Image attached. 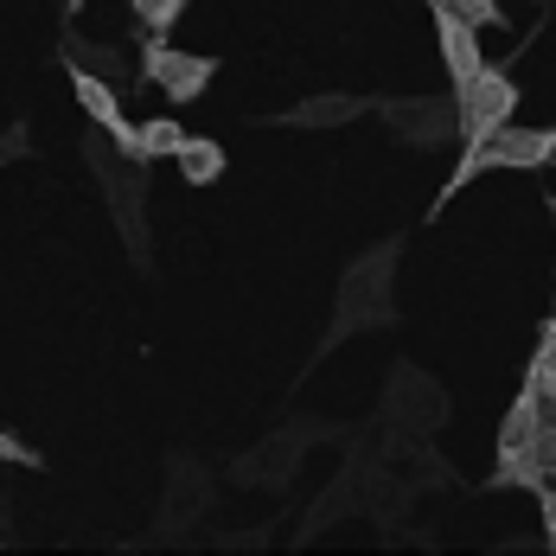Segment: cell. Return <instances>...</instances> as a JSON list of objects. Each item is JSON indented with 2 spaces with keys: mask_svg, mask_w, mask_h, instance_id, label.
<instances>
[{
  "mask_svg": "<svg viewBox=\"0 0 556 556\" xmlns=\"http://www.w3.org/2000/svg\"><path fill=\"white\" fill-rule=\"evenodd\" d=\"M84 161H90V173H97V186L110 192V212H115V230L128 237V256L135 263H148V161L141 154H128V148H115L110 135L97 141H84Z\"/></svg>",
  "mask_w": 556,
  "mask_h": 556,
  "instance_id": "obj_1",
  "label": "cell"
},
{
  "mask_svg": "<svg viewBox=\"0 0 556 556\" xmlns=\"http://www.w3.org/2000/svg\"><path fill=\"white\" fill-rule=\"evenodd\" d=\"M551 161H556V128H511V122H505L500 135H486L480 148H467V154L454 161V173H447V186H442V205L454 192H467L480 173H500V167L531 173V167H551Z\"/></svg>",
  "mask_w": 556,
  "mask_h": 556,
  "instance_id": "obj_2",
  "label": "cell"
},
{
  "mask_svg": "<svg viewBox=\"0 0 556 556\" xmlns=\"http://www.w3.org/2000/svg\"><path fill=\"white\" fill-rule=\"evenodd\" d=\"M454 103H460V154H467V148H480L486 135H500L505 122H511L518 84H511L505 71H493V64H480L473 77L454 84Z\"/></svg>",
  "mask_w": 556,
  "mask_h": 556,
  "instance_id": "obj_3",
  "label": "cell"
},
{
  "mask_svg": "<svg viewBox=\"0 0 556 556\" xmlns=\"http://www.w3.org/2000/svg\"><path fill=\"white\" fill-rule=\"evenodd\" d=\"M218 77V58H199V52H179L167 39H148V58H141V84H154L167 103H192L205 97V84Z\"/></svg>",
  "mask_w": 556,
  "mask_h": 556,
  "instance_id": "obj_4",
  "label": "cell"
},
{
  "mask_svg": "<svg viewBox=\"0 0 556 556\" xmlns=\"http://www.w3.org/2000/svg\"><path fill=\"white\" fill-rule=\"evenodd\" d=\"M390 256H396V243H384V250H371L352 276H345V288H339V333H352V327H378L384 320V281H390Z\"/></svg>",
  "mask_w": 556,
  "mask_h": 556,
  "instance_id": "obj_5",
  "label": "cell"
},
{
  "mask_svg": "<svg viewBox=\"0 0 556 556\" xmlns=\"http://www.w3.org/2000/svg\"><path fill=\"white\" fill-rule=\"evenodd\" d=\"M384 122L416 148H442L460 135V103H454V90L447 97H403V103H384Z\"/></svg>",
  "mask_w": 556,
  "mask_h": 556,
  "instance_id": "obj_6",
  "label": "cell"
},
{
  "mask_svg": "<svg viewBox=\"0 0 556 556\" xmlns=\"http://www.w3.org/2000/svg\"><path fill=\"white\" fill-rule=\"evenodd\" d=\"M429 13H435V46H442V64H447V77L460 84V77H473L486 58H480V33L460 20V13H447V7H435L429 0Z\"/></svg>",
  "mask_w": 556,
  "mask_h": 556,
  "instance_id": "obj_7",
  "label": "cell"
},
{
  "mask_svg": "<svg viewBox=\"0 0 556 556\" xmlns=\"http://www.w3.org/2000/svg\"><path fill=\"white\" fill-rule=\"evenodd\" d=\"M358 115V97H307L301 110L281 115V128H345Z\"/></svg>",
  "mask_w": 556,
  "mask_h": 556,
  "instance_id": "obj_8",
  "label": "cell"
},
{
  "mask_svg": "<svg viewBox=\"0 0 556 556\" xmlns=\"http://www.w3.org/2000/svg\"><path fill=\"white\" fill-rule=\"evenodd\" d=\"M179 173H186V186H218L224 179V148L212 135H186V148H179Z\"/></svg>",
  "mask_w": 556,
  "mask_h": 556,
  "instance_id": "obj_9",
  "label": "cell"
},
{
  "mask_svg": "<svg viewBox=\"0 0 556 556\" xmlns=\"http://www.w3.org/2000/svg\"><path fill=\"white\" fill-rule=\"evenodd\" d=\"M179 148H186V128L173 122V115H154V122H141L135 128V154L154 167V161H179Z\"/></svg>",
  "mask_w": 556,
  "mask_h": 556,
  "instance_id": "obj_10",
  "label": "cell"
},
{
  "mask_svg": "<svg viewBox=\"0 0 556 556\" xmlns=\"http://www.w3.org/2000/svg\"><path fill=\"white\" fill-rule=\"evenodd\" d=\"M128 7H135V20H141V33H148V39H167L173 20L186 13V0H128Z\"/></svg>",
  "mask_w": 556,
  "mask_h": 556,
  "instance_id": "obj_11",
  "label": "cell"
},
{
  "mask_svg": "<svg viewBox=\"0 0 556 556\" xmlns=\"http://www.w3.org/2000/svg\"><path fill=\"white\" fill-rule=\"evenodd\" d=\"M64 52H71V64H90L97 77H122V52H115V46H90V39H64Z\"/></svg>",
  "mask_w": 556,
  "mask_h": 556,
  "instance_id": "obj_12",
  "label": "cell"
},
{
  "mask_svg": "<svg viewBox=\"0 0 556 556\" xmlns=\"http://www.w3.org/2000/svg\"><path fill=\"white\" fill-rule=\"evenodd\" d=\"M435 7H447V13H460L473 33H486V26H500L505 20V7L500 0H435Z\"/></svg>",
  "mask_w": 556,
  "mask_h": 556,
  "instance_id": "obj_13",
  "label": "cell"
},
{
  "mask_svg": "<svg viewBox=\"0 0 556 556\" xmlns=\"http://www.w3.org/2000/svg\"><path fill=\"white\" fill-rule=\"evenodd\" d=\"M538 505H544V544L556 551V480H544V486H538Z\"/></svg>",
  "mask_w": 556,
  "mask_h": 556,
  "instance_id": "obj_14",
  "label": "cell"
},
{
  "mask_svg": "<svg viewBox=\"0 0 556 556\" xmlns=\"http://www.w3.org/2000/svg\"><path fill=\"white\" fill-rule=\"evenodd\" d=\"M0 460H7V467H39V460H33V447H26V442H13L7 429H0Z\"/></svg>",
  "mask_w": 556,
  "mask_h": 556,
  "instance_id": "obj_15",
  "label": "cell"
},
{
  "mask_svg": "<svg viewBox=\"0 0 556 556\" xmlns=\"http://www.w3.org/2000/svg\"><path fill=\"white\" fill-rule=\"evenodd\" d=\"M13 154H26V128H7V135H0V167H7Z\"/></svg>",
  "mask_w": 556,
  "mask_h": 556,
  "instance_id": "obj_16",
  "label": "cell"
},
{
  "mask_svg": "<svg viewBox=\"0 0 556 556\" xmlns=\"http://www.w3.org/2000/svg\"><path fill=\"white\" fill-rule=\"evenodd\" d=\"M544 333H551V339H556V314H551V320H544Z\"/></svg>",
  "mask_w": 556,
  "mask_h": 556,
  "instance_id": "obj_17",
  "label": "cell"
},
{
  "mask_svg": "<svg viewBox=\"0 0 556 556\" xmlns=\"http://www.w3.org/2000/svg\"><path fill=\"white\" fill-rule=\"evenodd\" d=\"M551 480H556V460H551Z\"/></svg>",
  "mask_w": 556,
  "mask_h": 556,
  "instance_id": "obj_18",
  "label": "cell"
},
{
  "mask_svg": "<svg viewBox=\"0 0 556 556\" xmlns=\"http://www.w3.org/2000/svg\"><path fill=\"white\" fill-rule=\"evenodd\" d=\"M71 7H84V0H71Z\"/></svg>",
  "mask_w": 556,
  "mask_h": 556,
  "instance_id": "obj_19",
  "label": "cell"
},
{
  "mask_svg": "<svg viewBox=\"0 0 556 556\" xmlns=\"http://www.w3.org/2000/svg\"><path fill=\"white\" fill-rule=\"evenodd\" d=\"M551 212H556V199H551Z\"/></svg>",
  "mask_w": 556,
  "mask_h": 556,
  "instance_id": "obj_20",
  "label": "cell"
}]
</instances>
